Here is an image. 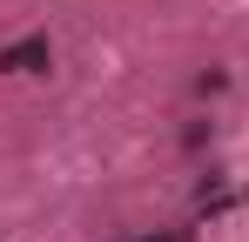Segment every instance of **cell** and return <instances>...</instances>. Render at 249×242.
Segmentation results:
<instances>
[{
  "mask_svg": "<svg viewBox=\"0 0 249 242\" xmlns=\"http://www.w3.org/2000/svg\"><path fill=\"white\" fill-rule=\"evenodd\" d=\"M0 68H7V74H34V68H47V40L34 34V40H20V47H7Z\"/></svg>",
  "mask_w": 249,
  "mask_h": 242,
  "instance_id": "obj_1",
  "label": "cell"
}]
</instances>
